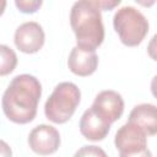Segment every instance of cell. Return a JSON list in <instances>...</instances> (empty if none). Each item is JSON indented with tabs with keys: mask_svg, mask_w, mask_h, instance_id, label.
<instances>
[{
	"mask_svg": "<svg viewBox=\"0 0 157 157\" xmlns=\"http://www.w3.org/2000/svg\"><path fill=\"white\" fill-rule=\"evenodd\" d=\"M40 96L42 86L34 76L28 74L17 75L2 94L4 114L16 124H27L36 118Z\"/></svg>",
	"mask_w": 157,
	"mask_h": 157,
	"instance_id": "6da1fadb",
	"label": "cell"
},
{
	"mask_svg": "<svg viewBox=\"0 0 157 157\" xmlns=\"http://www.w3.org/2000/svg\"><path fill=\"white\" fill-rule=\"evenodd\" d=\"M70 25L76 36L77 47L96 50L104 39L101 10L92 0H77L70 11Z\"/></svg>",
	"mask_w": 157,
	"mask_h": 157,
	"instance_id": "7a4b0ae2",
	"label": "cell"
},
{
	"mask_svg": "<svg viewBox=\"0 0 157 157\" xmlns=\"http://www.w3.org/2000/svg\"><path fill=\"white\" fill-rule=\"evenodd\" d=\"M80 99L81 92L75 83L60 82L47 99L44 114L52 123L64 124L74 115Z\"/></svg>",
	"mask_w": 157,
	"mask_h": 157,
	"instance_id": "3957f363",
	"label": "cell"
},
{
	"mask_svg": "<svg viewBox=\"0 0 157 157\" xmlns=\"http://www.w3.org/2000/svg\"><path fill=\"white\" fill-rule=\"evenodd\" d=\"M113 26L120 42L126 47L139 45L148 32V21L132 6L120 7L113 17Z\"/></svg>",
	"mask_w": 157,
	"mask_h": 157,
	"instance_id": "277c9868",
	"label": "cell"
},
{
	"mask_svg": "<svg viewBox=\"0 0 157 157\" xmlns=\"http://www.w3.org/2000/svg\"><path fill=\"white\" fill-rule=\"evenodd\" d=\"M115 147L121 157L151 156L147 150V135L137 125L128 121L115 134Z\"/></svg>",
	"mask_w": 157,
	"mask_h": 157,
	"instance_id": "5b68a950",
	"label": "cell"
},
{
	"mask_svg": "<svg viewBox=\"0 0 157 157\" xmlns=\"http://www.w3.org/2000/svg\"><path fill=\"white\" fill-rule=\"evenodd\" d=\"M45 34L39 23L29 21L20 25L15 32L13 42L18 50L26 54H33L42 49Z\"/></svg>",
	"mask_w": 157,
	"mask_h": 157,
	"instance_id": "8992f818",
	"label": "cell"
},
{
	"mask_svg": "<svg viewBox=\"0 0 157 157\" xmlns=\"http://www.w3.org/2000/svg\"><path fill=\"white\" fill-rule=\"evenodd\" d=\"M28 145L37 155H52L60 146V134L54 126L40 124L29 132Z\"/></svg>",
	"mask_w": 157,
	"mask_h": 157,
	"instance_id": "52a82bcc",
	"label": "cell"
},
{
	"mask_svg": "<svg viewBox=\"0 0 157 157\" xmlns=\"http://www.w3.org/2000/svg\"><path fill=\"white\" fill-rule=\"evenodd\" d=\"M91 108L94 110L96 114H98L102 119L112 125L123 115L124 101L118 92L107 90L99 92L96 96Z\"/></svg>",
	"mask_w": 157,
	"mask_h": 157,
	"instance_id": "ba28073f",
	"label": "cell"
},
{
	"mask_svg": "<svg viewBox=\"0 0 157 157\" xmlns=\"http://www.w3.org/2000/svg\"><path fill=\"white\" fill-rule=\"evenodd\" d=\"M70 71L77 76H90L98 66V56L96 50H88L80 47H74L67 59Z\"/></svg>",
	"mask_w": 157,
	"mask_h": 157,
	"instance_id": "9c48e42d",
	"label": "cell"
},
{
	"mask_svg": "<svg viewBox=\"0 0 157 157\" xmlns=\"http://www.w3.org/2000/svg\"><path fill=\"white\" fill-rule=\"evenodd\" d=\"M110 130V124L94 113L92 108L85 110L80 119V131L90 141L103 140Z\"/></svg>",
	"mask_w": 157,
	"mask_h": 157,
	"instance_id": "30bf717a",
	"label": "cell"
},
{
	"mask_svg": "<svg viewBox=\"0 0 157 157\" xmlns=\"http://www.w3.org/2000/svg\"><path fill=\"white\" fill-rule=\"evenodd\" d=\"M130 123L141 128L146 135L153 136L157 132V108L151 103L135 105L129 114Z\"/></svg>",
	"mask_w": 157,
	"mask_h": 157,
	"instance_id": "8fae6325",
	"label": "cell"
},
{
	"mask_svg": "<svg viewBox=\"0 0 157 157\" xmlns=\"http://www.w3.org/2000/svg\"><path fill=\"white\" fill-rule=\"evenodd\" d=\"M17 65L16 53L7 45L0 44V76L11 74Z\"/></svg>",
	"mask_w": 157,
	"mask_h": 157,
	"instance_id": "7c38bea8",
	"label": "cell"
},
{
	"mask_svg": "<svg viewBox=\"0 0 157 157\" xmlns=\"http://www.w3.org/2000/svg\"><path fill=\"white\" fill-rule=\"evenodd\" d=\"M43 0H15L16 7L22 13H34L42 6Z\"/></svg>",
	"mask_w": 157,
	"mask_h": 157,
	"instance_id": "4fadbf2b",
	"label": "cell"
},
{
	"mask_svg": "<svg viewBox=\"0 0 157 157\" xmlns=\"http://www.w3.org/2000/svg\"><path fill=\"white\" fill-rule=\"evenodd\" d=\"M75 156H86V157L87 156H102V157H105L107 155L102 148H99L97 146H83L81 150H78L75 153Z\"/></svg>",
	"mask_w": 157,
	"mask_h": 157,
	"instance_id": "5bb4252c",
	"label": "cell"
},
{
	"mask_svg": "<svg viewBox=\"0 0 157 157\" xmlns=\"http://www.w3.org/2000/svg\"><path fill=\"white\" fill-rule=\"evenodd\" d=\"M92 1L99 10L103 11H110L121 2V0H92Z\"/></svg>",
	"mask_w": 157,
	"mask_h": 157,
	"instance_id": "9a60e30c",
	"label": "cell"
},
{
	"mask_svg": "<svg viewBox=\"0 0 157 157\" xmlns=\"http://www.w3.org/2000/svg\"><path fill=\"white\" fill-rule=\"evenodd\" d=\"M11 155H12V151L10 146L5 141L0 140V157H10Z\"/></svg>",
	"mask_w": 157,
	"mask_h": 157,
	"instance_id": "2e32d148",
	"label": "cell"
},
{
	"mask_svg": "<svg viewBox=\"0 0 157 157\" xmlns=\"http://www.w3.org/2000/svg\"><path fill=\"white\" fill-rule=\"evenodd\" d=\"M139 5H141V6H144V7H151V6H153L155 5V2H156V0H135Z\"/></svg>",
	"mask_w": 157,
	"mask_h": 157,
	"instance_id": "e0dca14e",
	"label": "cell"
},
{
	"mask_svg": "<svg viewBox=\"0 0 157 157\" xmlns=\"http://www.w3.org/2000/svg\"><path fill=\"white\" fill-rule=\"evenodd\" d=\"M5 7H6V0H0V16L4 13Z\"/></svg>",
	"mask_w": 157,
	"mask_h": 157,
	"instance_id": "ac0fdd59",
	"label": "cell"
}]
</instances>
